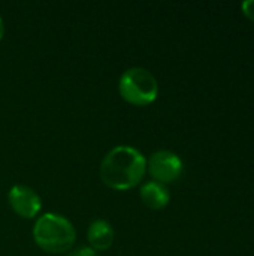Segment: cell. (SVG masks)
Instances as JSON below:
<instances>
[{"mask_svg":"<svg viewBox=\"0 0 254 256\" xmlns=\"http://www.w3.org/2000/svg\"><path fill=\"white\" fill-rule=\"evenodd\" d=\"M147 171L145 156L132 146L112 147L100 162L102 182L114 190H129L141 183Z\"/></svg>","mask_w":254,"mask_h":256,"instance_id":"cell-1","label":"cell"},{"mask_svg":"<svg viewBox=\"0 0 254 256\" xmlns=\"http://www.w3.org/2000/svg\"><path fill=\"white\" fill-rule=\"evenodd\" d=\"M76 238L73 224L57 213H45L34 222L33 240L34 243L48 254L67 252Z\"/></svg>","mask_w":254,"mask_h":256,"instance_id":"cell-2","label":"cell"},{"mask_svg":"<svg viewBox=\"0 0 254 256\" xmlns=\"http://www.w3.org/2000/svg\"><path fill=\"white\" fill-rule=\"evenodd\" d=\"M120 96L136 106H147L159 96V82L145 68L133 66L123 72L118 81Z\"/></svg>","mask_w":254,"mask_h":256,"instance_id":"cell-3","label":"cell"},{"mask_svg":"<svg viewBox=\"0 0 254 256\" xmlns=\"http://www.w3.org/2000/svg\"><path fill=\"white\" fill-rule=\"evenodd\" d=\"M147 170L157 183H172L183 174L184 165L178 154L171 150H157L147 160Z\"/></svg>","mask_w":254,"mask_h":256,"instance_id":"cell-4","label":"cell"},{"mask_svg":"<svg viewBox=\"0 0 254 256\" xmlns=\"http://www.w3.org/2000/svg\"><path fill=\"white\" fill-rule=\"evenodd\" d=\"M7 201L10 208L24 219H33L40 213L42 200L36 190L25 184H15L9 189Z\"/></svg>","mask_w":254,"mask_h":256,"instance_id":"cell-5","label":"cell"},{"mask_svg":"<svg viewBox=\"0 0 254 256\" xmlns=\"http://www.w3.org/2000/svg\"><path fill=\"white\" fill-rule=\"evenodd\" d=\"M87 238L90 243V248L94 252H103L108 250L115 238L114 228L109 222L103 219H96L90 224L87 231Z\"/></svg>","mask_w":254,"mask_h":256,"instance_id":"cell-6","label":"cell"},{"mask_svg":"<svg viewBox=\"0 0 254 256\" xmlns=\"http://www.w3.org/2000/svg\"><path fill=\"white\" fill-rule=\"evenodd\" d=\"M139 195H141L142 202L148 208H153V210L165 208L169 204V200H171L169 190L162 183H157L154 180L147 182L145 184H142Z\"/></svg>","mask_w":254,"mask_h":256,"instance_id":"cell-7","label":"cell"},{"mask_svg":"<svg viewBox=\"0 0 254 256\" xmlns=\"http://www.w3.org/2000/svg\"><path fill=\"white\" fill-rule=\"evenodd\" d=\"M241 8H243V12H244L246 16H249L250 20H254V0L243 2Z\"/></svg>","mask_w":254,"mask_h":256,"instance_id":"cell-8","label":"cell"},{"mask_svg":"<svg viewBox=\"0 0 254 256\" xmlns=\"http://www.w3.org/2000/svg\"><path fill=\"white\" fill-rule=\"evenodd\" d=\"M67 256H97V254L91 248H81L76 252H73V254H70V255Z\"/></svg>","mask_w":254,"mask_h":256,"instance_id":"cell-9","label":"cell"},{"mask_svg":"<svg viewBox=\"0 0 254 256\" xmlns=\"http://www.w3.org/2000/svg\"><path fill=\"white\" fill-rule=\"evenodd\" d=\"M3 34H4V24H3V20H1V16H0V40H1Z\"/></svg>","mask_w":254,"mask_h":256,"instance_id":"cell-10","label":"cell"}]
</instances>
